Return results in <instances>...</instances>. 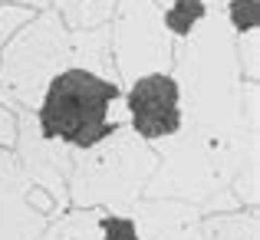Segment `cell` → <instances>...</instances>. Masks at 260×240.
Masks as SVG:
<instances>
[{
	"label": "cell",
	"instance_id": "6da1fadb",
	"mask_svg": "<svg viewBox=\"0 0 260 240\" xmlns=\"http://www.w3.org/2000/svg\"><path fill=\"white\" fill-rule=\"evenodd\" d=\"M115 99V86L86 70H70L53 79L46 92L43 112V135L46 139H66L79 148L95 145L109 135L106 109Z\"/></svg>",
	"mask_w": 260,
	"mask_h": 240
},
{
	"label": "cell",
	"instance_id": "7a4b0ae2",
	"mask_svg": "<svg viewBox=\"0 0 260 240\" xmlns=\"http://www.w3.org/2000/svg\"><path fill=\"white\" fill-rule=\"evenodd\" d=\"M128 106H132V125L139 128L145 139H161L172 135L181 122L178 115V86L172 76H142L128 92Z\"/></svg>",
	"mask_w": 260,
	"mask_h": 240
},
{
	"label": "cell",
	"instance_id": "3957f363",
	"mask_svg": "<svg viewBox=\"0 0 260 240\" xmlns=\"http://www.w3.org/2000/svg\"><path fill=\"white\" fill-rule=\"evenodd\" d=\"M204 17V4L201 0H178L172 7V13H168V26H172L175 33H188L191 23H198V20Z\"/></svg>",
	"mask_w": 260,
	"mask_h": 240
},
{
	"label": "cell",
	"instance_id": "277c9868",
	"mask_svg": "<svg viewBox=\"0 0 260 240\" xmlns=\"http://www.w3.org/2000/svg\"><path fill=\"white\" fill-rule=\"evenodd\" d=\"M231 13H234V23L241 26H254L257 23V0H237L234 7H231Z\"/></svg>",
	"mask_w": 260,
	"mask_h": 240
},
{
	"label": "cell",
	"instance_id": "5b68a950",
	"mask_svg": "<svg viewBox=\"0 0 260 240\" xmlns=\"http://www.w3.org/2000/svg\"><path fill=\"white\" fill-rule=\"evenodd\" d=\"M106 240H139L132 221H106Z\"/></svg>",
	"mask_w": 260,
	"mask_h": 240
}]
</instances>
